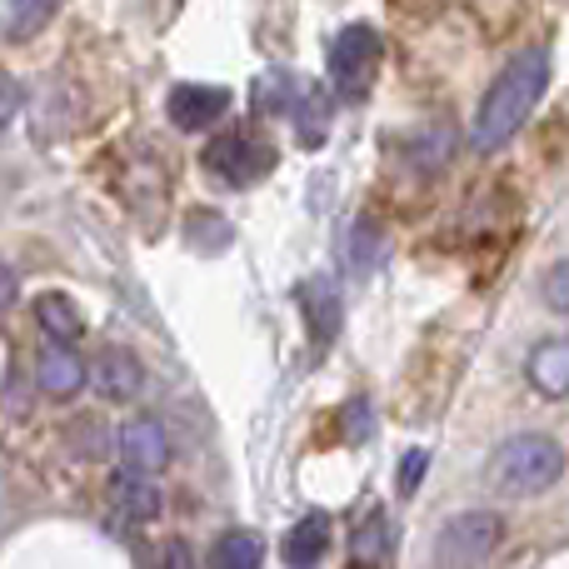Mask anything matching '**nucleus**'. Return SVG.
<instances>
[{"instance_id": "obj_1", "label": "nucleus", "mask_w": 569, "mask_h": 569, "mask_svg": "<svg viewBox=\"0 0 569 569\" xmlns=\"http://www.w3.org/2000/svg\"><path fill=\"white\" fill-rule=\"evenodd\" d=\"M545 86H550V56L545 50H525L505 66V76L490 86V96L480 100V116H475L470 146L480 156L510 146L515 136L525 130V120L535 116V106L545 100Z\"/></svg>"}, {"instance_id": "obj_2", "label": "nucleus", "mask_w": 569, "mask_h": 569, "mask_svg": "<svg viewBox=\"0 0 569 569\" xmlns=\"http://www.w3.org/2000/svg\"><path fill=\"white\" fill-rule=\"evenodd\" d=\"M490 490L510 495V500H530L560 485L565 475V450L550 435H510L500 450L490 455Z\"/></svg>"}, {"instance_id": "obj_3", "label": "nucleus", "mask_w": 569, "mask_h": 569, "mask_svg": "<svg viewBox=\"0 0 569 569\" xmlns=\"http://www.w3.org/2000/svg\"><path fill=\"white\" fill-rule=\"evenodd\" d=\"M505 545V520L495 510H465L435 540V565L440 569H480Z\"/></svg>"}, {"instance_id": "obj_4", "label": "nucleus", "mask_w": 569, "mask_h": 569, "mask_svg": "<svg viewBox=\"0 0 569 569\" xmlns=\"http://www.w3.org/2000/svg\"><path fill=\"white\" fill-rule=\"evenodd\" d=\"M380 60H385V36H380V30L365 26V20L345 26L340 36H335V46H330V76H335V90H340L345 100L370 96Z\"/></svg>"}, {"instance_id": "obj_5", "label": "nucleus", "mask_w": 569, "mask_h": 569, "mask_svg": "<svg viewBox=\"0 0 569 569\" xmlns=\"http://www.w3.org/2000/svg\"><path fill=\"white\" fill-rule=\"evenodd\" d=\"M206 170L220 176L226 186L246 190V186H256L266 170H276V146L250 136V130H230V136H220L206 146Z\"/></svg>"}, {"instance_id": "obj_6", "label": "nucleus", "mask_w": 569, "mask_h": 569, "mask_svg": "<svg viewBox=\"0 0 569 569\" xmlns=\"http://www.w3.org/2000/svg\"><path fill=\"white\" fill-rule=\"evenodd\" d=\"M120 465H126V475H146V480H156V475L170 465L166 425L150 420V415L120 425Z\"/></svg>"}, {"instance_id": "obj_7", "label": "nucleus", "mask_w": 569, "mask_h": 569, "mask_svg": "<svg viewBox=\"0 0 569 569\" xmlns=\"http://www.w3.org/2000/svg\"><path fill=\"white\" fill-rule=\"evenodd\" d=\"M86 380L100 390V400L130 405L140 395V385H146V365H140L126 345H106V350L96 355V365L86 370Z\"/></svg>"}, {"instance_id": "obj_8", "label": "nucleus", "mask_w": 569, "mask_h": 569, "mask_svg": "<svg viewBox=\"0 0 569 569\" xmlns=\"http://www.w3.org/2000/svg\"><path fill=\"white\" fill-rule=\"evenodd\" d=\"M226 110H230V90H220V86H176L170 90V120H176V130H186V136L220 126Z\"/></svg>"}, {"instance_id": "obj_9", "label": "nucleus", "mask_w": 569, "mask_h": 569, "mask_svg": "<svg viewBox=\"0 0 569 569\" xmlns=\"http://www.w3.org/2000/svg\"><path fill=\"white\" fill-rule=\"evenodd\" d=\"M300 315H305V325H310L315 345L325 350V345L335 340V330H340V320H345V305H340V290H335V280H325V276L305 280L300 284Z\"/></svg>"}, {"instance_id": "obj_10", "label": "nucleus", "mask_w": 569, "mask_h": 569, "mask_svg": "<svg viewBox=\"0 0 569 569\" xmlns=\"http://www.w3.org/2000/svg\"><path fill=\"white\" fill-rule=\"evenodd\" d=\"M36 380L50 400H70L86 385V360L76 355V345H46L36 360Z\"/></svg>"}, {"instance_id": "obj_11", "label": "nucleus", "mask_w": 569, "mask_h": 569, "mask_svg": "<svg viewBox=\"0 0 569 569\" xmlns=\"http://www.w3.org/2000/svg\"><path fill=\"white\" fill-rule=\"evenodd\" d=\"M525 375H530V385L545 400H565L569 395V340L535 345V355L525 360Z\"/></svg>"}, {"instance_id": "obj_12", "label": "nucleus", "mask_w": 569, "mask_h": 569, "mask_svg": "<svg viewBox=\"0 0 569 569\" xmlns=\"http://www.w3.org/2000/svg\"><path fill=\"white\" fill-rule=\"evenodd\" d=\"M36 320L40 330L50 335V345H76L80 335H86V315H80V305L70 300V295H40L36 300Z\"/></svg>"}, {"instance_id": "obj_13", "label": "nucleus", "mask_w": 569, "mask_h": 569, "mask_svg": "<svg viewBox=\"0 0 569 569\" xmlns=\"http://www.w3.org/2000/svg\"><path fill=\"white\" fill-rule=\"evenodd\" d=\"M110 500H116V510L136 525H150L160 515V505H166L156 490V480H146V475H116V480H110Z\"/></svg>"}, {"instance_id": "obj_14", "label": "nucleus", "mask_w": 569, "mask_h": 569, "mask_svg": "<svg viewBox=\"0 0 569 569\" xmlns=\"http://www.w3.org/2000/svg\"><path fill=\"white\" fill-rule=\"evenodd\" d=\"M325 555H330V520H325V515H305V520L284 535V565L315 569Z\"/></svg>"}, {"instance_id": "obj_15", "label": "nucleus", "mask_w": 569, "mask_h": 569, "mask_svg": "<svg viewBox=\"0 0 569 569\" xmlns=\"http://www.w3.org/2000/svg\"><path fill=\"white\" fill-rule=\"evenodd\" d=\"M385 550H390V520L385 510H370L350 540V569H385Z\"/></svg>"}, {"instance_id": "obj_16", "label": "nucleus", "mask_w": 569, "mask_h": 569, "mask_svg": "<svg viewBox=\"0 0 569 569\" xmlns=\"http://www.w3.org/2000/svg\"><path fill=\"white\" fill-rule=\"evenodd\" d=\"M260 560H266V545L250 530H226L210 545V569H260Z\"/></svg>"}, {"instance_id": "obj_17", "label": "nucleus", "mask_w": 569, "mask_h": 569, "mask_svg": "<svg viewBox=\"0 0 569 569\" xmlns=\"http://www.w3.org/2000/svg\"><path fill=\"white\" fill-rule=\"evenodd\" d=\"M385 256V240H380V226H375L370 216H360L350 226V236H345V260L355 266V276H370L375 266H380Z\"/></svg>"}, {"instance_id": "obj_18", "label": "nucleus", "mask_w": 569, "mask_h": 569, "mask_svg": "<svg viewBox=\"0 0 569 569\" xmlns=\"http://www.w3.org/2000/svg\"><path fill=\"white\" fill-rule=\"evenodd\" d=\"M60 6H66V0H16L6 16V40H36L40 30L56 20Z\"/></svg>"}, {"instance_id": "obj_19", "label": "nucleus", "mask_w": 569, "mask_h": 569, "mask_svg": "<svg viewBox=\"0 0 569 569\" xmlns=\"http://www.w3.org/2000/svg\"><path fill=\"white\" fill-rule=\"evenodd\" d=\"M325 126H330V106H325V96H320V90H305L300 110H295V130H300L305 150L320 146V140H325Z\"/></svg>"}, {"instance_id": "obj_20", "label": "nucleus", "mask_w": 569, "mask_h": 569, "mask_svg": "<svg viewBox=\"0 0 569 569\" xmlns=\"http://www.w3.org/2000/svg\"><path fill=\"white\" fill-rule=\"evenodd\" d=\"M545 305H550L555 315H569V260H560V266L545 276Z\"/></svg>"}, {"instance_id": "obj_21", "label": "nucleus", "mask_w": 569, "mask_h": 569, "mask_svg": "<svg viewBox=\"0 0 569 569\" xmlns=\"http://www.w3.org/2000/svg\"><path fill=\"white\" fill-rule=\"evenodd\" d=\"M425 470H430V455H425V450H410V455H405V460H400V495H415V490H420V475Z\"/></svg>"}, {"instance_id": "obj_22", "label": "nucleus", "mask_w": 569, "mask_h": 569, "mask_svg": "<svg viewBox=\"0 0 569 569\" xmlns=\"http://www.w3.org/2000/svg\"><path fill=\"white\" fill-rule=\"evenodd\" d=\"M160 569H196V555H190V545L170 540L166 550H160Z\"/></svg>"}, {"instance_id": "obj_23", "label": "nucleus", "mask_w": 569, "mask_h": 569, "mask_svg": "<svg viewBox=\"0 0 569 569\" xmlns=\"http://www.w3.org/2000/svg\"><path fill=\"white\" fill-rule=\"evenodd\" d=\"M16 106H20V86L10 76H0V126L16 116Z\"/></svg>"}, {"instance_id": "obj_24", "label": "nucleus", "mask_w": 569, "mask_h": 569, "mask_svg": "<svg viewBox=\"0 0 569 569\" xmlns=\"http://www.w3.org/2000/svg\"><path fill=\"white\" fill-rule=\"evenodd\" d=\"M16 290H20V284H16V270L0 260V310H10V305H16Z\"/></svg>"}]
</instances>
